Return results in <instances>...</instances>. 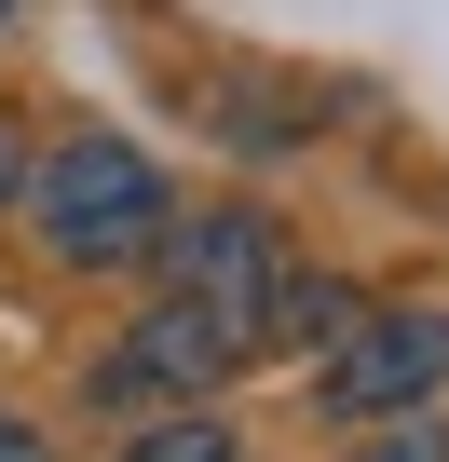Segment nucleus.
Masks as SVG:
<instances>
[{
  "instance_id": "f257e3e1",
  "label": "nucleus",
  "mask_w": 449,
  "mask_h": 462,
  "mask_svg": "<svg viewBox=\"0 0 449 462\" xmlns=\"http://www.w3.org/2000/svg\"><path fill=\"white\" fill-rule=\"evenodd\" d=\"M28 204H42V245L69 259V273H136L150 245H164V163L136 150V136H69L55 163H28Z\"/></svg>"
},
{
  "instance_id": "f03ea898",
  "label": "nucleus",
  "mask_w": 449,
  "mask_h": 462,
  "mask_svg": "<svg viewBox=\"0 0 449 462\" xmlns=\"http://www.w3.org/2000/svg\"><path fill=\"white\" fill-rule=\"evenodd\" d=\"M164 300H191L204 327H218V354H273V300H286V245H273V217H246V204H204V217H164Z\"/></svg>"
},
{
  "instance_id": "7ed1b4c3",
  "label": "nucleus",
  "mask_w": 449,
  "mask_h": 462,
  "mask_svg": "<svg viewBox=\"0 0 449 462\" xmlns=\"http://www.w3.org/2000/svg\"><path fill=\"white\" fill-rule=\"evenodd\" d=\"M313 394H327V421L435 408V394H449V313H435V300H381V313H354V327L313 354Z\"/></svg>"
},
{
  "instance_id": "20e7f679",
  "label": "nucleus",
  "mask_w": 449,
  "mask_h": 462,
  "mask_svg": "<svg viewBox=\"0 0 449 462\" xmlns=\"http://www.w3.org/2000/svg\"><path fill=\"white\" fill-rule=\"evenodd\" d=\"M204 381H232V354H218V327L191 300H150L109 354H96V394L109 408H204Z\"/></svg>"
},
{
  "instance_id": "39448f33",
  "label": "nucleus",
  "mask_w": 449,
  "mask_h": 462,
  "mask_svg": "<svg viewBox=\"0 0 449 462\" xmlns=\"http://www.w3.org/2000/svg\"><path fill=\"white\" fill-rule=\"evenodd\" d=\"M123 462H246V435L218 421V408H150V421L123 435Z\"/></svg>"
},
{
  "instance_id": "423d86ee",
  "label": "nucleus",
  "mask_w": 449,
  "mask_h": 462,
  "mask_svg": "<svg viewBox=\"0 0 449 462\" xmlns=\"http://www.w3.org/2000/svg\"><path fill=\"white\" fill-rule=\"evenodd\" d=\"M354 313H368L354 286H327V273H286V300H273V354H327Z\"/></svg>"
},
{
  "instance_id": "0eeeda50",
  "label": "nucleus",
  "mask_w": 449,
  "mask_h": 462,
  "mask_svg": "<svg viewBox=\"0 0 449 462\" xmlns=\"http://www.w3.org/2000/svg\"><path fill=\"white\" fill-rule=\"evenodd\" d=\"M354 462H449V421H435V408H395V421H381Z\"/></svg>"
},
{
  "instance_id": "6e6552de",
  "label": "nucleus",
  "mask_w": 449,
  "mask_h": 462,
  "mask_svg": "<svg viewBox=\"0 0 449 462\" xmlns=\"http://www.w3.org/2000/svg\"><path fill=\"white\" fill-rule=\"evenodd\" d=\"M0 462H55V448H42V421H14V408H0Z\"/></svg>"
},
{
  "instance_id": "1a4fd4ad",
  "label": "nucleus",
  "mask_w": 449,
  "mask_h": 462,
  "mask_svg": "<svg viewBox=\"0 0 449 462\" xmlns=\"http://www.w3.org/2000/svg\"><path fill=\"white\" fill-rule=\"evenodd\" d=\"M28 190V150H14V123H0V204H14Z\"/></svg>"
},
{
  "instance_id": "9d476101",
  "label": "nucleus",
  "mask_w": 449,
  "mask_h": 462,
  "mask_svg": "<svg viewBox=\"0 0 449 462\" xmlns=\"http://www.w3.org/2000/svg\"><path fill=\"white\" fill-rule=\"evenodd\" d=\"M0 28H14V0H0Z\"/></svg>"
}]
</instances>
